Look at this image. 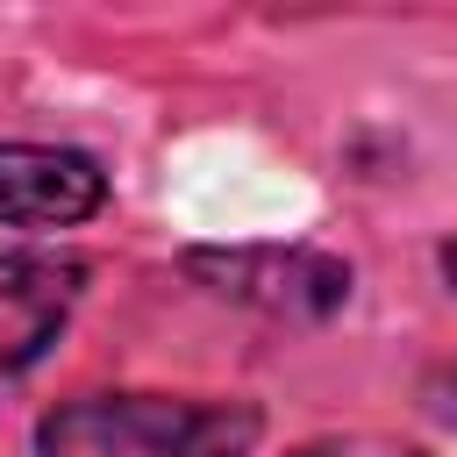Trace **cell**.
Wrapping results in <instances>:
<instances>
[{"mask_svg": "<svg viewBox=\"0 0 457 457\" xmlns=\"http://www.w3.org/2000/svg\"><path fill=\"white\" fill-rule=\"evenodd\" d=\"M264 407L243 393H71L36 421V457H250Z\"/></svg>", "mask_w": 457, "mask_h": 457, "instance_id": "obj_1", "label": "cell"}, {"mask_svg": "<svg viewBox=\"0 0 457 457\" xmlns=\"http://www.w3.org/2000/svg\"><path fill=\"white\" fill-rule=\"evenodd\" d=\"M186 278H200L214 300L278 321H328L350 307L357 271L336 250H307V243H228V250H186Z\"/></svg>", "mask_w": 457, "mask_h": 457, "instance_id": "obj_2", "label": "cell"}, {"mask_svg": "<svg viewBox=\"0 0 457 457\" xmlns=\"http://www.w3.org/2000/svg\"><path fill=\"white\" fill-rule=\"evenodd\" d=\"M114 200L93 150L71 143H0V221L14 228H86Z\"/></svg>", "mask_w": 457, "mask_h": 457, "instance_id": "obj_3", "label": "cell"}, {"mask_svg": "<svg viewBox=\"0 0 457 457\" xmlns=\"http://www.w3.org/2000/svg\"><path fill=\"white\" fill-rule=\"evenodd\" d=\"M86 286L79 257H0V378L29 371L71 321Z\"/></svg>", "mask_w": 457, "mask_h": 457, "instance_id": "obj_4", "label": "cell"}, {"mask_svg": "<svg viewBox=\"0 0 457 457\" xmlns=\"http://www.w3.org/2000/svg\"><path fill=\"white\" fill-rule=\"evenodd\" d=\"M293 457H428V450L393 443V436H314V443H300Z\"/></svg>", "mask_w": 457, "mask_h": 457, "instance_id": "obj_5", "label": "cell"}, {"mask_svg": "<svg viewBox=\"0 0 457 457\" xmlns=\"http://www.w3.org/2000/svg\"><path fill=\"white\" fill-rule=\"evenodd\" d=\"M421 407H428L436 421H450V428H457V357L428 371V386H421Z\"/></svg>", "mask_w": 457, "mask_h": 457, "instance_id": "obj_6", "label": "cell"}, {"mask_svg": "<svg viewBox=\"0 0 457 457\" xmlns=\"http://www.w3.org/2000/svg\"><path fill=\"white\" fill-rule=\"evenodd\" d=\"M436 271H443V286H450V293H457V236H450V243H443V250H436Z\"/></svg>", "mask_w": 457, "mask_h": 457, "instance_id": "obj_7", "label": "cell"}]
</instances>
